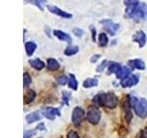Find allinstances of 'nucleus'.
Instances as JSON below:
<instances>
[{
    "label": "nucleus",
    "instance_id": "nucleus-10",
    "mask_svg": "<svg viewBox=\"0 0 147 138\" xmlns=\"http://www.w3.org/2000/svg\"><path fill=\"white\" fill-rule=\"evenodd\" d=\"M132 41L137 43L140 48H142L146 44V34L144 30H137L132 36Z\"/></svg>",
    "mask_w": 147,
    "mask_h": 138
},
{
    "label": "nucleus",
    "instance_id": "nucleus-8",
    "mask_svg": "<svg viewBox=\"0 0 147 138\" xmlns=\"http://www.w3.org/2000/svg\"><path fill=\"white\" fill-rule=\"evenodd\" d=\"M139 76L137 75H131L121 80V85L122 87H131L136 86L139 83Z\"/></svg>",
    "mask_w": 147,
    "mask_h": 138
},
{
    "label": "nucleus",
    "instance_id": "nucleus-14",
    "mask_svg": "<svg viewBox=\"0 0 147 138\" xmlns=\"http://www.w3.org/2000/svg\"><path fill=\"white\" fill-rule=\"evenodd\" d=\"M131 72V68L128 67V66H121V69L118 71V73L116 74V76L119 79H124L127 76H130V74Z\"/></svg>",
    "mask_w": 147,
    "mask_h": 138
},
{
    "label": "nucleus",
    "instance_id": "nucleus-5",
    "mask_svg": "<svg viewBox=\"0 0 147 138\" xmlns=\"http://www.w3.org/2000/svg\"><path fill=\"white\" fill-rule=\"evenodd\" d=\"M85 118V110H83L79 106H76V107L73 110L72 112V122L75 126H79L82 123L83 120Z\"/></svg>",
    "mask_w": 147,
    "mask_h": 138
},
{
    "label": "nucleus",
    "instance_id": "nucleus-9",
    "mask_svg": "<svg viewBox=\"0 0 147 138\" xmlns=\"http://www.w3.org/2000/svg\"><path fill=\"white\" fill-rule=\"evenodd\" d=\"M47 8L48 10L54 14V15L56 16H59L61 18H72L73 15L70 13H67L66 11H63L62 10L61 8H59L58 7H55V6H50V5H48L47 6Z\"/></svg>",
    "mask_w": 147,
    "mask_h": 138
},
{
    "label": "nucleus",
    "instance_id": "nucleus-7",
    "mask_svg": "<svg viewBox=\"0 0 147 138\" xmlns=\"http://www.w3.org/2000/svg\"><path fill=\"white\" fill-rule=\"evenodd\" d=\"M41 114L48 120H54L56 116H61V112L57 108L53 107H46L41 110Z\"/></svg>",
    "mask_w": 147,
    "mask_h": 138
},
{
    "label": "nucleus",
    "instance_id": "nucleus-23",
    "mask_svg": "<svg viewBox=\"0 0 147 138\" xmlns=\"http://www.w3.org/2000/svg\"><path fill=\"white\" fill-rule=\"evenodd\" d=\"M69 82H68V86L70 87L71 89L73 90H76L77 87H78V82L76 80V78L75 76V75H73V74H70L69 75Z\"/></svg>",
    "mask_w": 147,
    "mask_h": 138
},
{
    "label": "nucleus",
    "instance_id": "nucleus-20",
    "mask_svg": "<svg viewBox=\"0 0 147 138\" xmlns=\"http://www.w3.org/2000/svg\"><path fill=\"white\" fill-rule=\"evenodd\" d=\"M98 85V80L96 78H91L88 77L83 82V87L85 89H90V87H96Z\"/></svg>",
    "mask_w": 147,
    "mask_h": 138
},
{
    "label": "nucleus",
    "instance_id": "nucleus-19",
    "mask_svg": "<svg viewBox=\"0 0 147 138\" xmlns=\"http://www.w3.org/2000/svg\"><path fill=\"white\" fill-rule=\"evenodd\" d=\"M36 49H37V44L33 43V41H28V43H25V50L28 56H31L34 53Z\"/></svg>",
    "mask_w": 147,
    "mask_h": 138
},
{
    "label": "nucleus",
    "instance_id": "nucleus-36",
    "mask_svg": "<svg viewBox=\"0 0 147 138\" xmlns=\"http://www.w3.org/2000/svg\"><path fill=\"white\" fill-rule=\"evenodd\" d=\"M136 138H145L144 135V131H141L137 133V135H136Z\"/></svg>",
    "mask_w": 147,
    "mask_h": 138
},
{
    "label": "nucleus",
    "instance_id": "nucleus-34",
    "mask_svg": "<svg viewBox=\"0 0 147 138\" xmlns=\"http://www.w3.org/2000/svg\"><path fill=\"white\" fill-rule=\"evenodd\" d=\"M45 129H46L45 128V124L43 122H40L36 127V130H39V131H44Z\"/></svg>",
    "mask_w": 147,
    "mask_h": 138
},
{
    "label": "nucleus",
    "instance_id": "nucleus-31",
    "mask_svg": "<svg viewBox=\"0 0 147 138\" xmlns=\"http://www.w3.org/2000/svg\"><path fill=\"white\" fill-rule=\"evenodd\" d=\"M73 31H74V33H75V35L77 37H82L84 35V30L79 29V28H75V29L73 30Z\"/></svg>",
    "mask_w": 147,
    "mask_h": 138
},
{
    "label": "nucleus",
    "instance_id": "nucleus-4",
    "mask_svg": "<svg viewBox=\"0 0 147 138\" xmlns=\"http://www.w3.org/2000/svg\"><path fill=\"white\" fill-rule=\"evenodd\" d=\"M101 119L100 110L96 107H91L86 112V120L91 124H98Z\"/></svg>",
    "mask_w": 147,
    "mask_h": 138
},
{
    "label": "nucleus",
    "instance_id": "nucleus-29",
    "mask_svg": "<svg viewBox=\"0 0 147 138\" xmlns=\"http://www.w3.org/2000/svg\"><path fill=\"white\" fill-rule=\"evenodd\" d=\"M107 64H108V61L107 60H104V61L101 63L98 67H96V72H98V73L103 72L104 69L106 68V66H107Z\"/></svg>",
    "mask_w": 147,
    "mask_h": 138
},
{
    "label": "nucleus",
    "instance_id": "nucleus-12",
    "mask_svg": "<svg viewBox=\"0 0 147 138\" xmlns=\"http://www.w3.org/2000/svg\"><path fill=\"white\" fill-rule=\"evenodd\" d=\"M53 35L56 37V38H58L60 41H66V43H72V38L71 36L65 33V32H63V30H54L53 31Z\"/></svg>",
    "mask_w": 147,
    "mask_h": 138
},
{
    "label": "nucleus",
    "instance_id": "nucleus-3",
    "mask_svg": "<svg viewBox=\"0 0 147 138\" xmlns=\"http://www.w3.org/2000/svg\"><path fill=\"white\" fill-rule=\"evenodd\" d=\"M131 108L134 110L135 114L140 118H146L147 117V99L144 98H136V97L129 96Z\"/></svg>",
    "mask_w": 147,
    "mask_h": 138
},
{
    "label": "nucleus",
    "instance_id": "nucleus-28",
    "mask_svg": "<svg viewBox=\"0 0 147 138\" xmlns=\"http://www.w3.org/2000/svg\"><path fill=\"white\" fill-rule=\"evenodd\" d=\"M37 133V130H26L24 132V137L23 138H30L34 136Z\"/></svg>",
    "mask_w": 147,
    "mask_h": 138
},
{
    "label": "nucleus",
    "instance_id": "nucleus-24",
    "mask_svg": "<svg viewBox=\"0 0 147 138\" xmlns=\"http://www.w3.org/2000/svg\"><path fill=\"white\" fill-rule=\"evenodd\" d=\"M109 43V38H108V35L102 32L98 35V45L100 47H105L107 46Z\"/></svg>",
    "mask_w": 147,
    "mask_h": 138
},
{
    "label": "nucleus",
    "instance_id": "nucleus-6",
    "mask_svg": "<svg viewBox=\"0 0 147 138\" xmlns=\"http://www.w3.org/2000/svg\"><path fill=\"white\" fill-rule=\"evenodd\" d=\"M100 23H101V24H103L104 30L107 32H109V33L111 36H114L115 34H116L117 30H119V24H117V23H114L112 20H101Z\"/></svg>",
    "mask_w": 147,
    "mask_h": 138
},
{
    "label": "nucleus",
    "instance_id": "nucleus-1",
    "mask_svg": "<svg viewBox=\"0 0 147 138\" xmlns=\"http://www.w3.org/2000/svg\"><path fill=\"white\" fill-rule=\"evenodd\" d=\"M127 8L125 9V16L131 18L136 22L142 21L147 18V4L141 3L135 0H126L124 1Z\"/></svg>",
    "mask_w": 147,
    "mask_h": 138
},
{
    "label": "nucleus",
    "instance_id": "nucleus-22",
    "mask_svg": "<svg viewBox=\"0 0 147 138\" xmlns=\"http://www.w3.org/2000/svg\"><path fill=\"white\" fill-rule=\"evenodd\" d=\"M78 51H79V48H78L77 45H73V46H68L66 47V49L64 50V54L66 55V56H72V55L76 54L78 53Z\"/></svg>",
    "mask_w": 147,
    "mask_h": 138
},
{
    "label": "nucleus",
    "instance_id": "nucleus-30",
    "mask_svg": "<svg viewBox=\"0 0 147 138\" xmlns=\"http://www.w3.org/2000/svg\"><path fill=\"white\" fill-rule=\"evenodd\" d=\"M66 137L67 138H80L79 135H78V133L75 131H69L67 133Z\"/></svg>",
    "mask_w": 147,
    "mask_h": 138
},
{
    "label": "nucleus",
    "instance_id": "nucleus-18",
    "mask_svg": "<svg viewBox=\"0 0 147 138\" xmlns=\"http://www.w3.org/2000/svg\"><path fill=\"white\" fill-rule=\"evenodd\" d=\"M35 98H36V92L32 89L28 90L24 94V103L30 104L35 99Z\"/></svg>",
    "mask_w": 147,
    "mask_h": 138
},
{
    "label": "nucleus",
    "instance_id": "nucleus-15",
    "mask_svg": "<svg viewBox=\"0 0 147 138\" xmlns=\"http://www.w3.org/2000/svg\"><path fill=\"white\" fill-rule=\"evenodd\" d=\"M29 64H30L31 67H33L36 70H42V69L45 67V64L44 62L41 61L39 58H35V59H31L29 61Z\"/></svg>",
    "mask_w": 147,
    "mask_h": 138
},
{
    "label": "nucleus",
    "instance_id": "nucleus-35",
    "mask_svg": "<svg viewBox=\"0 0 147 138\" xmlns=\"http://www.w3.org/2000/svg\"><path fill=\"white\" fill-rule=\"evenodd\" d=\"M91 31H92V39H93V41H96V29H92L91 30Z\"/></svg>",
    "mask_w": 147,
    "mask_h": 138
},
{
    "label": "nucleus",
    "instance_id": "nucleus-27",
    "mask_svg": "<svg viewBox=\"0 0 147 138\" xmlns=\"http://www.w3.org/2000/svg\"><path fill=\"white\" fill-rule=\"evenodd\" d=\"M57 82H58V84H59V85L64 86V85H66V83L69 82V77H68L67 76H65V75H63V76H59Z\"/></svg>",
    "mask_w": 147,
    "mask_h": 138
},
{
    "label": "nucleus",
    "instance_id": "nucleus-11",
    "mask_svg": "<svg viewBox=\"0 0 147 138\" xmlns=\"http://www.w3.org/2000/svg\"><path fill=\"white\" fill-rule=\"evenodd\" d=\"M123 110H124V115H125V120L127 121V122H130L132 119V112H131V105L130 102L129 96L128 99L123 103Z\"/></svg>",
    "mask_w": 147,
    "mask_h": 138
},
{
    "label": "nucleus",
    "instance_id": "nucleus-32",
    "mask_svg": "<svg viewBox=\"0 0 147 138\" xmlns=\"http://www.w3.org/2000/svg\"><path fill=\"white\" fill-rule=\"evenodd\" d=\"M101 57V55L100 54H94V55H92V57L90 58V62L92 64H95L98 61V59Z\"/></svg>",
    "mask_w": 147,
    "mask_h": 138
},
{
    "label": "nucleus",
    "instance_id": "nucleus-25",
    "mask_svg": "<svg viewBox=\"0 0 147 138\" xmlns=\"http://www.w3.org/2000/svg\"><path fill=\"white\" fill-rule=\"evenodd\" d=\"M32 82V79H31V76L29 73L25 72L23 74V85H24V87H29Z\"/></svg>",
    "mask_w": 147,
    "mask_h": 138
},
{
    "label": "nucleus",
    "instance_id": "nucleus-21",
    "mask_svg": "<svg viewBox=\"0 0 147 138\" xmlns=\"http://www.w3.org/2000/svg\"><path fill=\"white\" fill-rule=\"evenodd\" d=\"M121 66L119 64V63L116 62H110L109 64V66H108V74H117L118 71L121 69Z\"/></svg>",
    "mask_w": 147,
    "mask_h": 138
},
{
    "label": "nucleus",
    "instance_id": "nucleus-13",
    "mask_svg": "<svg viewBox=\"0 0 147 138\" xmlns=\"http://www.w3.org/2000/svg\"><path fill=\"white\" fill-rule=\"evenodd\" d=\"M129 66L131 68H136L138 70H144L145 69V63L142 59H133L129 60Z\"/></svg>",
    "mask_w": 147,
    "mask_h": 138
},
{
    "label": "nucleus",
    "instance_id": "nucleus-2",
    "mask_svg": "<svg viewBox=\"0 0 147 138\" xmlns=\"http://www.w3.org/2000/svg\"><path fill=\"white\" fill-rule=\"evenodd\" d=\"M93 102L98 106H102L108 109H114L117 107L119 103V99L113 92L98 93L94 97Z\"/></svg>",
    "mask_w": 147,
    "mask_h": 138
},
{
    "label": "nucleus",
    "instance_id": "nucleus-26",
    "mask_svg": "<svg viewBox=\"0 0 147 138\" xmlns=\"http://www.w3.org/2000/svg\"><path fill=\"white\" fill-rule=\"evenodd\" d=\"M71 98V93L68 91H63V96H62V99H63V104L64 105H69V100H70Z\"/></svg>",
    "mask_w": 147,
    "mask_h": 138
},
{
    "label": "nucleus",
    "instance_id": "nucleus-16",
    "mask_svg": "<svg viewBox=\"0 0 147 138\" xmlns=\"http://www.w3.org/2000/svg\"><path fill=\"white\" fill-rule=\"evenodd\" d=\"M47 68L50 71H56L60 68V64L56 59L49 58L47 60Z\"/></svg>",
    "mask_w": 147,
    "mask_h": 138
},
{
    "label": "nucleus",
    "instance_id": "nucleus-17",
    "mask_svg": "<svg viewBox=\"0 0 147 138\" xmlns=\"http://www.w3.org/2000/svg\"><path fill=\"white\" fill-rule=\"evenodd\" d=\"M41 118L40 112H33L31 113H29L26 116V121L28 123H33L37 121H40Z\"/></svg>",
    "mask_w": 147,
    "mask_h": 138
},
{
    "label": "nucleus",
    "instance_id": "nucleus-33",
    "mask_svg": "<svg viewBox=\"0 0 147 138\" xmlns=\"http://www.w3.org/2000/svg\"><path fill=\"white\" fill-rule=\"evenodd\" d=\"M29 2L30 3H32L33 5H35V6H37L40 9H41V10H42V7H41V5L44 4L46 1H29Z\"/></svg>",
    "mask_w": 147,
    "mask_h": 138
}]
</instances>
